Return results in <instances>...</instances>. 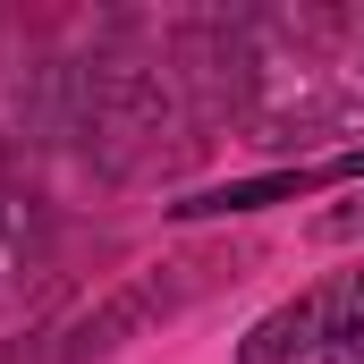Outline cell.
<instances>
[{"label": "cell", "instance_id": "obj_1", "mask_svg": "<svg viewBox=\"0 0 364 364\" xmlns=\"http://www.w3.org/2000/svg\"><path fill=\"white\" fill-rule=\"evenodd\" d=\"M339 331V296L331 288H314V296H296V305H279V314H263L255 331H246V348H237V364H288V356H322V339Z\"/></svg>", "mask_w": 364, "mask_h": 364}, {"label": "cell", "instance_id": "obj_2", "mask_svg": "<svg viewBox=\"0 0 364 364\" xmlns=\"http://www.w3.org/2000/svg\"><path fill=\"white\" fill-rule=\"evenodd\" d=\"M322 364H364V305L339 314V331L322 339Z\"/></svg>", "mask_w": 364, "mask_h": 364}, {"label": "cell", "instance_id": "obj_3", "mask_svg": "<svg viewBox=\"0 0 364 364\" xmlns=\"http://www.w3.org/2000/svg\"><path fill=\"white\" fill-rule=\"evenodd\" d=\"M322 237H364V195L339 203V212H322Z\"/></svg>", "mask_w": 364, "mask_h": 364}]
</instances>
